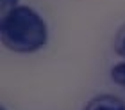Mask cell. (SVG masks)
Wrapping results in <instances>:
<instances>
[{
  "instance_id": "3957f363",
  "label": "cell",
  "mask_w": 125,
  "mask_h": 110,
  "mask_svg": "<svg viewBox=\"0 0 125 110\" xmlns=\"http://www.w3.org/2000/svg\"><path fill=\"white\" fill-rule=\"evenodd\" d=\"M111 78L116 85L125 89V62H118L111 69Z\"/></svg>"
},
{
  "instance_id": "5b68a950",
  "label": "cell",
  "mask_w": 125,
  "mask_h": 110,
  "mask_svg": "<svg viewBox=\"0 0 125 110\" xmlns=\"http://www.w3.org/2000/svg\"><path fill=\"white\" fill-rule=\"evenodd\" d=\"M18 0H0V11H2V16L7 14L9 11H13L14 7H18Z\"/></svg>"
},
{
  "instance_id": "6da1fadb",
  "label": "cell",
  "mask_w": 125,
  "mask_h": 110,
  "mask_svg": "<svg viewBox=\"0 0 125 110\" xmlns=\"http://www.w3.org/2000/svg\"><path fill=\"white\" fill-rule=\"evenodd\" d=\"M0 41L14 53H34L48 41L45 20L29 5H18L0 20Z\"/></svg>"
},
{
  "instance_id": "277c9868",
  "label": "cell",
  "mask_w": 125,
  "mask_h": 110,
  "mask_svg": "<svg viewBox=\"0 0 125 110\" xmlns=\"http://www.w3.org/2000/svg\"><path fill=\"white\" fill-rule=\"evenodd\" d=\"M115 51L125 59V23L118 28V32L115 36Z\"/></svg>"
},
{
  "instance_id": "8992f818",
  "label": "cell",
  "mask_w": 125,
  "mask_h": 110,
  "mask_svg": "<svg viewBox=\"0 0 125 110\" xmlns=\"http://www.w3.org/2000/svg\"><path fill=\"white\" fill-rule=\"evenodd\" d=\"M0 110H5V108H4V107H2V108H0Z\"/></svg>"
},
{
  "instance_id": "7a4b0ae2",
  "label": "cell",
  "mask_w": 125,
  "mask_h": 110,
  "mask_svg": "<svg viewBox=\"0 0 125 110\" xmlns=\"http://www.w3.org/2000/svg\"><path fill=\"white\" fill-rule=\"evenodd\" d=\"M84 110H125V103L118 96L113 94H100L95 96L93 100H89Z\"/></svg>"
}]
</instances>
